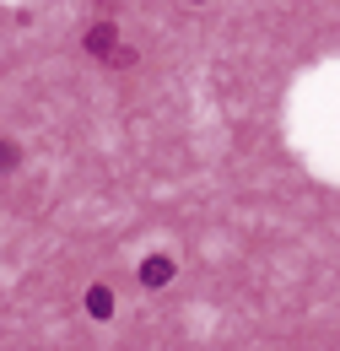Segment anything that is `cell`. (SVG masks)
Returning a JSON list of instances; mask_svg holds the SVG:
<instances>
[{
	"instance_id": "obj_1",
	"label": "cell",
	"mask_w": 340,
	"mask_h": 351,
	"mask_svg": "<svg viewBox=\"0 0 340 351\" xmlns=\"http://www.w3.org/2000/svg\"><path fill=\"white\" fill-rule=\"evenodd\" d=\"M119 33H114V22H92V27H86V54H97V60H114V54H119Z\"/></svg>"
},
{
	"instance_id": "obj_2",
	"label": "cell",
	"mask_w": 340,
	"mask_h": 351,
	"mask_svg": "<svg viewBox=\"0 0 340 351\" xmlns=\"http://www.w3.org/2000/svg\"><path fill=\"white\" fill-rule=\"evenodd\" d=\"M173 281V260L168 254H151V260L141 265V287H168Z\"/></svg>"
},
{
	"instance_id": "obj_3",
	"label": "cell",
	"mask_w": 340,
	"mask_h": 351,
	"mask_svg": "<svg viewBox=\"0 0 340 351\" xmlns=\"http://www.w3.org/2000/svg\"><path fill=\"white\" fill-rule=\"evenodd\" d=\"M86 313L92 319H114V292L97 281V287H86Z\"/></svg>"
},
{
	"instance_id": "obj_4",
	"label": "cell",
	"mask_w": 340,
	"mask_h": 351,
	"mask_svg": "<svg viewBox=\"0 0 340 351\" xmlns=\"http://www.w3.org/2000/svg\"><path fill=\"white\" fill-rule=\"evenodd\" d=\"M195 5H200V0H195Z\"/></svg>"
}]
</instances>
